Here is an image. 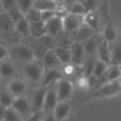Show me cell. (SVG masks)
I'll return each mask as SVG.
<instances>
[{"mask_svg":"<svg viewBox=\"0 0 121 121\" xmlns=\"http://www.w3.org/2000/svg\"><path fill=\"white\" fill-rule=\"evenodd\" d=\"M15 73V68L10 62H1L0 63V76L10 78Z\"/></svg>","mask_w":121,"mask_h":121,"instance_id":"484cf974","label":"cell"},{"mask_svg":"<svg viewBox=\"0 0 121 121\" xmlns=\"http://www.w3.org/2000/svg\"><path fill=\"white\" fill-rule=\"evenodd\" d=\"M81 24H82V22L80 19V16L69 13L63 18V29L65 32H75Z\"/></svg>","mask_w":121,"mask_h":121,"instance_id":"52a82bcc","label":"cell"},{"mask_svg":"<svg viewBox=\"0 0 121 121\" xmlns=\"http://www.w3.org/2000/svg\"><path fill=\"white\" fill-rule=\"evenodd\" d=\"M119 67H120V69H121V65H119Z\"/></svg>","mask_w":121,"mask_h":121,"instance_id":"f6af8a7d","label":"cell"},{"mask_svg":"<svg viewBox=\"0 0 121 121\" xmlns=\"http://www.w3.org/2000/svg\"><path fill=\"white\" fill-rule=\"evenodd\" d=\"M16 6H17V0H1V9L5 10V12L10 11Z\"/></svg>","mask_w":121,"mask_h":121,"instance_id":"d590c367","label":"cell"},{"mask_svg":"<svg viewBox=\"0 0 121 121\" xmlns=\"http://www.w3.org/2000/svg\"><path fill=\"white\" fill-rule=\"evenodd\" d=\"M82 0H74V3H81Z\"/></svg>","mask_w":121,"mask_h":121,"instance_id":"7bdbcfd3","label":"cell"},{"mask_svg":"<svg viewBox=\"0 0 121 121\" xmlns=\"http://www.w3.org/2000/svg\"><path fill=\"white\" fill-rule=\"evenodd\" d=\"M0 121H1V120H0Z\"/></svg>","mask_w":121,"mask_h":121,"instance_id":"7dc6e473","label":"cell"},{"mask_svg":"<svg viewBox=\"0 0 121 121\" xmlns=\"http://www.w3.org/2000/svg\"><path fill=\"white\" fill-rule=\"evenodd\" d=\"M4 121H22V120H21V116H19L12 108H7L6 113H5Z\"/></svg>","mask_w":121,"mask_h":121,"instance_id":"836d02e7","label":"cell"},{"mask_svg":"<svg viewBox=\"0 0 121 121\" xmlns=\"http://www.w3.org/2000/svg\"><path fill=\"white\" fill-rule=\"evenodd\" d=\"M34 1H35V0H34Z\"/></svg>","mask_w":121,"mask_h":121,"instance_id":"bcb514c9","label":"cell"},{"mask_svg":"<svg viewBox=\"0 0 121 121\" xmlns=\"http://www.w3.org/2000/svg\"><path fill=\"white\" fill-rule=\"evenodd\" d=\"M121 92V82L120 81H113V82H108L103 86H100L99 90H97V92L95 93V97H110L114 96L116 93Z\"/></svg>","mask_w":121,"mask_h":121,"instance_id":"6da1fadb","label":"cell"},{"mask_svg":"<svg viewBox=\"0 0 121 121\" xmlns=\"http://www.w3.org/2000/svg\"><path fill=\"white\" fill-rule=\"evenodd\" d=\"M7 13H9V16H10V18H11V21H12L13 24H17L19 21H22V19L24 18V15L17 9V6L11 9L10 11H7Z\"/></svg>","mask_w":121,"mask_h":121,"instance_id":"1f68e13d","label":"cell"},{"mask_svg":"<svg viewBox=\"0 0 121 121\" xmlns=\"http://www.w3.org/2000/svg\"><path fill=\"white\" fill-rule=\"evenodd\" d=\"M84 23L87 24L91 29L95 30V29H97L98 26H99V18H98V16H97L95 12H88V13H86L85 17H84Z\"/></svg>","mask_w":121,"mask_h":121,"instance_id":"603a6c76","label":"cell"},{"mask_svg":"<svg viewBox=\"0 0 121 121\" xmlns=\"http://www.w3.org/2000/svg\"><path fill=\"white\" fill-rule=\"evenodd\" d=\"M70 55H72V62L74 64H82L85 62V51L81 43H74L70 46Z\"/></svg>","mask_w":121,"mask_h":121,"instance_id":"5b68a950","label":"cell"},{"mask_svg":"<svg viewBox=\"0 0 121 121\" xmlns=\"http://www.w3.org/2000/svg\"><path fill=\"white\" fill-rule=\"evenodd\" d=\"M24 74L34 82H39L43 79V69L36 63H28L24 67Z\"/></svg>","mask_w":121,"mask_h":121,"instance_id":"277c9868","label":"cell"},{"mask_svg":"<svg viewBox=\"0 0 121 121\" xmlns=\"http://www.w3.org/2000/svg\"><path fill=\"white\" fill-rule=\"evenodd\" d=\"M73 93V85L70 81L65 79H60L58 81V87H57V97L58 102H64L68 99Z\"/></svg>","mask_w":121,"mask_h":121,"instance_id":"7a4b0ae2","label":"cell"},{"mask_svg":"<svg viewBox=\"0 0 121 121\" xmlns=\"http://www.w3.org/2000/svg\"><path fill=\"white\" fill-rule=\"evenodd\" d=\"M34 5V0H17V9L26 15Z\"/></svg>","mask_w":121,"mask_h":121,"instance_id":"4dcf8cb0","label":"cell"},{"mask_svg":"<svg viewBox=\"0 0 121 121\" xmlns=\"http://www.w3.org/2000/svg\"><path fill=\"white\" fill-rule=\"evenodd\" d=\"M110 64L121 65V43H117L110 48Z\"/></svg>","mask_w":121,"mask_h":121,"instance_id":"d6986e66","label":"cell"},{"mask_svg":"<svg viewBox=\"0 0 121 121\" xmlns=\"http://www.w3.org/2000/svg\"><path fill=\"white\" fill-rule=\"evenodd\" d=\"M41 121H57V120L55 119L53 114H48V115H46V116L44 117V120H41Z\"/></svg>","mask_w":121,"mask_h":121,"instance_id":"b9f144b4","label":"cell"},{"mask_svg":"<svg viewBox=\"0 0 121 121\" xmlns=\"http://www.w3.org/2000/svg\"><path fill=\"white\" fill-rule=\"evenodd\" d=\"M15 29L17 32L23 35V36H27L30 34V27H29V22L27 21L26 18H23L22 21H19L17 24H15Z\"/></svg>","mask_w":121,"mask_h":121,"instance_id":"83f0119b","label":"cell"},{"mask_svg":"<svg viewBox=\"0 0 121 121\" xmlns=\"http://www.w3.org/2000/svg\"><path fill=\"white\" fill-rule=\"evenodd\" d=\"M81 4H82V6L85 9L86 13L93 12V10L96 9V5H97V0H82Z\"/></svg>","mask_w":121,"mask_h":121,"instance_id":"e575fe53","label":"cell"},{"mask_svg":"<svg viewBox=\"0 0 121 121\" xmlns=\"http://www.w3.org/2000/svg\"><path fill=\"white\" fill-rule=\"evenodd\" d=\"M45 29H46V34L51 36L59 34L63 30V18H60L58 16L51 18L50 21L45 23Z\"/></svg>","mask_w":121,"mask_h":121,"instance_id":"3957f363","label":"cell"},{"mask_svg":"<svg viewBox=\"0 0 121 121\" xmlns=\"http://www.w3.org/2000/svg\"><path fill=\"white\" fill-rule=\"evenodd\" d=\"M5 113H6V108H5V107H3L1 104H0V120H1V121H4Z\"/></svg>","mask_w":121,"mask_h":121,"instance_id":"60d3db41","label":"cell"},{"mask_svg":"<svg viewBox=\"0 0 121 121\" xmlns=\"http://www.w3.org/2000/svg\"><path fill=\"white\" fill-rule=\"evenodd\" d=\"M120 82H121V81H120Z\"/></svg>","mask_w":121,"mask_h":121,"instance_id":"c3c4849f","label":"cell"},{"mask_svg":"<svg viewBox=\"0 0 121 121\" xmlns=\"http://www.w3.org/2000/svg\"><path fill=\"white\" fill-rule=\"evenodd\" d=\"M92 35H93V29H91L84 22L76 30V40H78V41H86L87 39L92 38Z\"/></svg>","mask_w":121,"mask_h":121,"instance_id":"2e32d148","label":"cell"},{"mask_svg":"<svg viewBox=\"0 0 121 121\" xmlns=\"http://www.w3.org/2000/svg\"><path fill=\"white\" fill-rule=\"evenodd\" d=\"M24 18L29 23H33V22H40L41 21V12L35 10L34 7H32L29 11L24 15Z\"/></svg>","mask_w":121,"mask_h":121,"instance_id":"f546056e","label":"cell"},{"mask_svg":"<svg viewBox=\"0 0 121 121\" xmlns=\"http://www.w3.org/2000/svg\"><path fill=\"white\" fill-rule=\"evenodd\" d=\"M13 99H15V97L10 93L9 91H1V92H0V104L3 107H5L6 109L12 107Z\"/></svg>","mask_w":121,"mask_h":121,"instance_id":"d4e9b609","label":"cell"},{"mask_svg":"<svg viewBox=\"0 0 121 121\" xmlns=\"http://www.w3.org/2000/svg\"><path fill=\"white\" fill-rule=\"evenodd\" d=\"M33 7L40 12L44 11H55L57 7V3L55 0H35Z\"/></svg>","mask_w":121,"mask_h":121,"instance_id":"4fadbf2b","label":"cell"},{"mask_svg":"<svg viewBox=\"0 0 121 121\" xmlns=\"http://www.w3.org/2000/svg\"><path fill=\"white\" fill-rule=\"evenodd\" d=\"M95 62H96V60H93V59H90L88 62L86 63V68H85V74H86V76H87V78H88V76H91V75L93 74Z\"/></svg>","mask_w":121,"mask_h":121,"instance_id":"8d00e7d4","label":"cell"},{"mask_svg":"<svg viewBox=\"0 0 121 121\" xmlns=\"http://www.w3.org/2000/svg\"><path fill=\"white\" fill-rule=\"evenodd\" d=\"M19 116H24L30 112V104L29 100L24 97H16L13 99V103L11 107Z\"/></svg>","mask_w":121,"mask_h":121,"instance_id":"8992f818","label":"cell"},{"mask_svg":"<svg viewBox=\"0 0 121 121\" xmlns=\"http://www.w3.org/2000/svg\"><path fill=\"white\" fill-rule=\"evenodd\" d=\"M82 47H84V51H85V55H93L96 51H97V48H98V45L96 43V40L93 38H90L87 39L86 41L82 44Z\"/></svg>","mask_w":121,"mask_h":121,"instance_id":"4316f807","label":"cell"},{"mask_svg":"<svg viewBox=\"0 0 121 121\" xmlns=\"http://www.w3.org/2000/svg\"><path fill=\"white\" fill-rule=\"evenodd\" d=\"M13 52H15V56L17 58H19L21 60H26V62H29L30 59L34 58L33 48H30L29 46L23 45V44H19V45L15 46Z\"/></svg>","mask_w":121,"mask_h":121,"instance_id":"ba28073f","label":"cell"},{"mask_svg":"<svg viewBox=\"0 0 121 121\" xmlns=\"http://www.w3.org/2000/svg\"><path fill=\"white\" fill-rule=\"evenodd\" d=\"M46 92H47V87H44V86H41L35 91V93L33 96V105L36 110H41L44 108Z\"/></svg>","mask_w":121,"mask_h":121,"instance_id":"7c38bea8","label":"cell"},{"mask_svg":"<svg viewBox=\"0 0 121 121\" xmlns=\"http://www.w3.org/2000/svg\"><path fill=\"white\" fill-rule=\"evenodd\" d=\"M62 75L58 72L57 69H48L47 72L45 73V75H43V86L46 87L47 85L52 84V82H56V81H59Z\"/></svg>","mask_w":121,"mask_h":121,"instance_id":"9a60e30c","label":"cell"},{"mask_svg":"<svg viewBox=\"0 0 121 121\" xmlns=\"http://www.w3.org/2000/svg\"><path fill=\"white\" fill-rule=\"evenodd\" d=\"M0 7H1V0H0Z\"/></svg>","mask_w":121,"mask_h":121,"instance_id":"ee69618b","label":"cell"},{"mask_svg":"<svg viewBox=\"0 0 121 121\" xmlns=\"http://www.w3.org/2000/svg\"><path fill=\"white\" fill-rule=\"evenodd\" d=\"M70 13L76 15V16H84L86 15V11L81 3H73L70 6Z\"/></svg>","mask_w":121,"mask_h":121,"instance_id":"d6a6232c","label":"cell"},{"mask_svg":"<svg viewBox=\"0 0 121 121\" xmlns=\"http://www.w3.org/2000/svg\"><path fill=\"white\" fill-rule=\"evenodd\" d=\"M13 27L15 24L12 23L7 12H3L0 15V29H3L4 32H10V30H12Z\"/></svg>","mask_w":121,"mask_h":121,"instance_id":"7402d4cb","label":"cell"},{"mask_svg":"<svg viewBox=\"0 0 121 121\" xmlns=\"http://www.w3.org/2000/svg\"><path fill=\"white\" fill-rule=\"evenodd\" d=\"M26 121H41V115L39 113H34L33 115H30Z\"/></svg>","mask_w":121,"mask_h":121,"instance_id":"f35d334b","label":"cell"},{"mask_svg":"<svg viewBox=\"0 0 121 121\" xmlns=\"http://www.w3.org/2000/svg\"><path fill=\"white\" fill-rule=\"evenodd\" d=\"M59 63L60 64H69L72 62V55H70V50L69 48H64V47H57L56 50H53Z\"/></svg>","mask_w":121,"mask_h":121,"instance_id":"e0dca14e","label":"cell"},{"mask_svg":"<svg viewBox=\"0 0 121 121\" xmlns=\"http://www.w3.org/2000/svg\"><path fill=\"white\" fill-rule=\"evenodd\" d=\"M97 52H98V58L99 60L104 62L105 64L110 65V48H109V45L107 41H103L98 45V48H97Z\"/></svg>","mask_w":121,"mask_h":121,"instance_id":"5bb4252c","label":"cell"},{"mask_svg":"<svg viewBox=\"0 0 121 121\" xmlns=\"http://www.w3.org/2000/svg\"><path fill=\"white\" fill-rule=\"evenodd\" d=\"M53 17H56V11H44L41 12V22L46 23Z\"/></svg>","mask_w":121,"mask_h":121,"instance_id":"74e56055","label":"cell"},{"mask_svg":"<svg viewBox=\"0 0 121 121\" xmlns=\"http://www.w3.org/2000/svg\"><path fill=\"white\" fill-rule=\"evenodd\" d=\"M109 69V65L105 64L104 62H102V60H99V59H96V62H95V68H93V76L98 80L99 78H102L105 73H107V70Z\"/></svg>","mask_w":121,"mask_h":121,"instance_id":"44dd1931","label":"cell"},{"mask_svg":"<svg viewBox=\"0 0 121 121\" xmlns=\"http://www.w3.org/2000/svg\"><path fill=\"white\" fill-rule=\"evenodd\" d=\"M6 56H7V50H6V47L3 46V45H0V60H3L4 58H6Z\"/></svg>","mask_w":121,"mask_h":121,"instance_id":"ab89813d","label":"cell"},{"mask_svg":"<svg viewBox=\"0 0 121 121\" xmlns=\"http://www.w3.org/2000/svg\"><path fill=\"white\" fill-rule=\"evenodd\" d=\"M9 92L11 93L15 98L16 97H21L24 92H26V84L23 80H19V79H15L12 80L11 82L9 84Z\"/></svg>","mask_w":121,"mask_h":121,"instance_id":"30bf717a","label":"cell"},{"mask_svg":"<svg viewBox=\"0 0 121 121\" xmlns=\"http://www.w3.org/2000/svg\"><path fill=\"white\" fill-rule=\"evenodd\" d=\"M69 113H70V104L65 102H58V104L53 110V116L57 121H62L68 116Z\"/></svg>","mask_w":121,"mask_h":121,"instance_id":"8fae6325","label":"cell"},{"mask_svg":"<svg viewBox=\"0 0 121 121\" xmlns=\"http://www.w3.org/2000/svg\"><path fill=\"white\" fill-rule=\"evenodd\" d=\"M58 104V97H57V91L55 88H47V92L45 96V102H44V110L45 112H51L55 110L56 105Z\"/></svg>","mask_w":121,"mask_h":121,"instance_id":"9c48e42d","label":"cell"},{"mask_svg":"<svg viewBox=\"0 0 121 121\" xmlns=\"http://www.w3.org/2000/svg\"><path fill=\"white\" fill-rule=\"evenodd\" d=\"M30 27V34L35 38H41L46 34V29H45V23L44 22H33L29 23Z\"/></svg>","mask_w":121,"mask_h":121,"instance_id":"ffe728a7","label":"cell"},{"mask_svg":"<svg viewBox=\"0 0 121 121\" xmlns=\"http://www.w3.org/2000/svg\"><path fill=\"white\" fill-rule=\"evenodd\" d=\"M103 36H104V41L109 43H114L116 38H117V33H116V29L113 26H107L103 30Z\"/></svg>","mask_w":121,"mask_h":121,"instance_id":"cb8c5ba5","label":"cell"},{"mask_svg":"<svg viewBox=\"0 0 121 121\" xmlns=\"http://www.w3.org/2000/svg\"><path fill=\"white\" fill-rule=\"evenodd\" d=\"M108 75V80L109 82H113V81H119V79L121 78V69L119 65H113L108 69L107 72Z\"/></svg>","mask_w":121,"mask_h":121,"instance_id":"f1b7e54d","label":"cell"},{"mask_svg":"<svg viewBox=\"0 0 121 121\" xmlns=\"http://www.w3.org/2000/svg\"><path fill=\"white\" fill-rule=\"evenodd\" d=\"M44 63H45V67L50 69H55V67L59 64V60L53 50H47L46 51L45 57H44Z\"/></svg>","mask_w":121,"mask_h":121,"instance_id":"ac0fdd59","label":"cell"}]
</instances>
